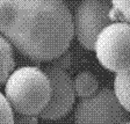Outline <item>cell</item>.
<instances>
[{"instance_id": "obj_13", "label": "cell", "mask_w": 130, "mask_h": 124, "mask_svg": "<svg viewBox=\"0 0 130 124\" xmlns=\"http://www.w3.org/2000/svg\"><path fill=\"white\" fill-rule=\"evenodd\" d=\"M13 124H40L37 116H27V115H14Z\"/></svg>"}, {"instance_id": "obj_7", "label": "cell", "mask_w": 130, "mask_h": 124, "mask_svg": "<svg viewBox=\"0 0 130 124\" xmlns=\"http://www.w3.org/2000/svg\"><path fill=\"white\" fill-rule=\"evenodd\" d=\"M73 87H74V93L78 97L81 99H87L91 97L99 91V80L98 78L91 72L78 73L73 80Z\"/></svg>"}, {"instance_id": "obj_6", "label": "cell", "mask_w": 130, "mask_h": 124, "mask_svg": "<svg viewBox=\"0 0 130 124\" xmlns=\"http://www.w3.org/2000/svg\"><path fill=\"white\" fill-rule=\"evenodd\" d=\"M43 71L50 80L51 96L40 117L49 121L59 119L70 113L76 101L73 80L68 71L57 68L50 64L46 65Z\"/></svg>"}, {"instance_id": "obj_2", "label": "cell", "mask_w": 130, "mask_h": 124, "mask_svg": "<svg viewBox=\"0 0 130 124\" xmlns=\"http://www.w3.org/2000/svg\"><path fill=\"white\" fill-rule=\"evenodd\" d=\"M51 96L48 76L35 66H23L13 71L5 82V97L19 115L40 116Z\"/></svg>"}, {"instance_id": "obj_4", "label": "cell", "mask_w": 130, "mask_h": 124, "mask_svg": "<svg viewBox=\"0 0 130 124\" xmlns=\"http://www.w3.org/2000/svg\"><path fill=\"white\" fill-rule=\"evenodd\" d=\"M129 113L119 102L113 89L103 87L93 96L81 99L74 109L76 124H122Z\"/></svg>"}, {"instance_id": "obj_9", "label": "cell", "mask_w": 130, "mask_h": 124, "mask_svg": "<svg viewBox=\"0 0 130 124\" xmlns=\"http://www.w3.org/2000/svg\"><path fill=\"white\" fill-rule=\"evenodd\" d=\"M113 91L121 105L130 114V71L116 74Z\"/></svg>"}, {"instance_id": "obj_11", "label": "cell", "mask_w": 130, "mask_h": 124, "mask_svg": "<svg viewBox=\"0 0 130 124\" xmlns=\"http://www.w3.org/2000/svg\"><path fill=\"white\" fill-rule=\"evenodd\" d=\"M14 111L7 102L5 95L0 93V124H13Z\"/></svg>"}, {"instance_id": "obj_8", "label": "cell", "mask_w": 130, "mask_h": 124, "mask_svg": "<svg viewBox=\"0 0 130 124\" xmlns=\"http://www.w3.org/2000/svg\"><path fill=\"white\" fill-rule=\"evenodd\" d=\"M15 60H14L12 44L0 35V85L5 84L14 71Z\"/></svg>"}, {"instance_id": "obj_1", "label": "cell", "mask_w": 130, "mask_h": 124, "mask_svg": "<svg viewBox=\"0 0 130 124\" xmlns=\"http://www.w3.org/2000/svg\"><path fill=\"white\" fill-rule=\"evenodd\" d=\"M0 34L24 57L51 62L69 50L73 17L64 0H0Z\"/></svg>"}, {"instance_id": "obj_14", "label": "cell", "mask_w": 130, "mask_h": 124, "mask_svg": "<svg viewBox=\"0 0 130 124\" xmlns=\"http://www.w3.org/2000/svg\"><path fill=\"white\" fill-rule=\"evenodd\" d=\"M122 124H130V122H125V123H122Z\"/></svg>"}, {"instance_id": "obj_5", "label": "cell", "mask_w": 130, "mask_h": 124, "mask_svg": "<svg viewBox=\"0 0 130 124\" xmlns=\"http://www.w3.org/2000/svg\"><path fill=\"white\" fill-rule=\"evenodd\" d=\"M110 13V0H80L73 17V30L84 49L94 50L99 34L113 23Z\"/></svg>"}, {"instance_id": "obj_12", "label": "cell", "mask_w": 130, "mask_h": 124, "mask_svg": "<svg viewBox=\"0 0 130 124\" xmlns=\"http://www.w3.org/2000/svg\"><path fill=\"white\" fill-rule=\"evenodd\" d=\"M71 62H72V55L68 50L60 56H58L57 58H55L54 60H51L50 65H52V66H55L57 68H60V70L68 71L71 66Z\"/></svg>"}, {"instance_id": "obj_10", "label": "cell", "mask_w": 130, "mask_h": 124, "mask_svg": "<svg viewBox=\"0 0 130 124\" xmlns=\"http://www.w3.org/2000/svg\"><path fill=\"white\" fill-rule=\"evenodd\" d=\"M113 22H125L130 24V0H110Z\"/></svg>"}, {"instance_id": "obj_3", "label": "cell", "mask_w": 130, "mask_h": 124, "mask_svg": "<svg viewBox=\"0 0 130 124\" xmlns=\"http://www.w3.org/2000/svg\"><path fill=\"white\" fill-rule=\"evenodd\" d=\"M96 58L105 68L116 74L130 71V24L113 22L99 34L94 45Z\"/></svg>"}]
</instances>
